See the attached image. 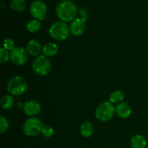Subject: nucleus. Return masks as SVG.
<instances>
[{
	"label": "nucleus",
	"instance_id": "3",
	"mask_svg": "<svg viewBox=\"0 0 148 148\" xmlns=\"http://www.w3.org/2000/svg\"><path fill=\"white\" fill-rule=\"evenodd\" d=\"M27 89V82L25 78L20 76H14L8 81L7 90L11 95H23Z\"/></svg>",
	"mask_w": 148,
	"mask_h": 148
},
{
	"label": "nucleus",
	"instance_id": "2",
	"mask_svg": "<svg viewBox=\"0 0 148 148\" xmlns=\"http://www.w3.org/2000/svg\"><path fill=\"white\" fill-rule=\"evenodd\" d=\"M115 113L114 103L110 101H105L98 105L95 109V115L98 120L102 122H106L113 118Z\"/></svg>",
	"mask_w": 148,
	"mask_h": 148
},
{
	"label": "nucleus",
	"instance_id": "17",
	"mask_svg": "<svg viewBox=\"0 0 148 148\" xmlns=\"http://www.w3.org/2000/svg\"><path fill=\"white\" fill-rule=\"evenodd\" d=\"M124 98V93L121 90H114L110 94L109 101L112 103H120Z\"/></svg>",
	"mask_w": 148,
	"mask_h": 148
},
{
	"label": "nucleus",
	"instance_id": "9",
	"mask_svg": "<svg viewBox=\"0 0 148 148\" xmlns=\"http://www.w3.org/2000/svg\"><path fill=\"white\" fill-rule=\"evenodd\" d=\"M86 29L85 20L83 18H76L69 25L70 33L74 36H81Z\"/></svg>",
	"mask_w": 148,
	"mask_h": 148
},
{
	"label": "nucleus",
	"instance_id": "21",
	"mask_svg": "<svg viewBox=\"0 0 148 148\" xmlns=\"http://www.w3.org/2000/svg\"><path fill=\"white\" fill-rule=\"evenodd\" d=\"M9 128V123L7 119L4 118L3 116H0V132L1 134L6 132Z\"/></svg>",
	"mask_w": 148,
	"mask_h": 148
},
{
	"label": "nucleus",
	"instance_id": "8",
	"mask_svg": "<svg viewBox=\"0 0 148 148\" xmlns=\"http://www.w3.org/2000/svg\"><path fill=\"white\" fill-rule=\"evenodd\" d=\"M10 53L12 62L17 66L24 65L28 59L27 51L22 47H15Z\"/></svg>",
	"mask_w": 148,
	"mask_h": 148
},
{
	"label": "nucleus",
	"instance_id": "1",
	"mask_svg": "<svg viewBox=\"0 0 148 148\" xmlns=\"http://www.w3.org/2000/svg\"><path fill=\"white\" fill-rule=\"evenodd\" d=\"M56 14L62 22H70L75 20L77 13V7L70 0H62L56 6Z\"/></svg>",
	"mask_w": 148,
	"mask_h": 148
},
{
	"label": "nucleus",
	"instance_id": "15",
	"mask_svg": "<svg viewBox=\"0 0 148 148\" xmlns=\"http://www.w3.org/2000/svg\"><path fill=\"white\" fill-rule=\"evenodd\" d=\"M93 125L90 121H85L80 126V134L84 137H90L93 134Z\"/></svg>",
	"mask_w": 148,
	"mask_h": 148
},
{
	"label": "nucleus",
	"instance_id": "5",
	"mask_svg": "<svg viewBox=\"0 0 148 148\" xmlns=\"http://www.w3.org/2000/svg\"><path fill=\"white\" fill-rule=\"evenodd\" d=\"M43 124L39 119L31 117L25 121L23 126V130L25 134L29 137H35L42 132Z\"/></svg>",
	"mask_w": 148,
	"mask_h": 148
},
{
	"label": "nucleus",
	"instance_id": "13",
	"mask_svg": "<svg viewBox=\"0 0 148 148\" xmlns=\"http://www.w3.org/2000/svg\"><path fill=\"white\" fill-rule=\"evenodd\" d=\"M147 140L142 134H137L131 140L132 148H145L147 147Z\"/></svg>",
	"mask_w": 148,
	"mask_h": 148
},
{
	"label": "nucleus",
	"instance_id": "18",
	"mask_svg": "<svg viewBox=\"0 0 148 148\" xmlns=\"http://www.w3.org/2000/svg\"><path fill=\"white\" fill-rule=\"evenodd\" d=\"M14 98L10 95H4L0 100V105L4 109H10L13 106Z\"/></svg>",
	"mask_w": 148,
	"mask_h": 148
},
{
	"label": "nucleus",
	"instance_id": "10",
	"mask_svg": "<svg viewBox=\"0 0 148 148\" xmlns=\"http://www.w3.org/2000/svg\"><path fill=\"white\" fill-rule=\"evenodd\" d=\"M40 110H41V106L40 103L33 100H30L25 102L23 106V111L25 114L28 116H33L35 115H37L40 113Z\"/></svg>",
	"mask_w": 148,
	"mask_h": 148
},
{
	"label": "nucleus",
	"instance_id": "19",
	"mask_svg": "<svg viewBox=\"0 0 148 148\" xmlns=\"http://www.w3.org/2000/svg\"><path fill=\"white\" fill-rule=\"evenodd\" d=\"M40 23L39 20H31L26 25V28L30 33H36L40 28Z\"/></svg>",
	"mask_w": 148,
	"mask_h": 148
},
{
	"label": "nucleus",
	"instance_id": "7",
	"mask_svg": "<svg viewBox=\"0 0 148 148\" xmlns=\"http://www.w3.org/2000/svg\"><path fill=\"white\" fill-rule=\"evenodd\" d=\"M30 14L35 20H44L46 18L47 7L46 4L41 0H36L31 4L30 7Z\"/></svg>",
	"mask_w": 148,
	"mask_h": 148
},
{
	"label": "nucleus",
	"instance_id": "11",
	"mask_svg": "<svg viewBox=\"0 0 148 148\" xmlns=\"http://www.w3.org/2000/svg\"><path fill=\"white\" fill-rule=\"evenodd\" d=\"M115 111L117 116L121 119H127L131 115L132 108L128 103L121 102L115 107Z\"/></svg>",
	"mask_w": 148,
	"mask_h": 148
},
{
	"label": "nucleus",
	"instance_id": "22",
	"mask_svg": "<svg viewBox=\"0 0 148 148\" xmlns=\"http://www.w3.org/2000/svg\"><path fill=\"white\" fill-rule=\"evenodd\" d=\"M41 134L45 137L49 138V137H51L53 135V134H54V130L51 127H50V126H44L43 130H42Z\"/></svg>",
	"mask_w": 148,
	"mask_h": 148
},
{
	"label": "nucleus",
	"instance_id": "4",
	"mask_svg": "<svg viewBox=\"0 0 148 148\" xmlns=\"http://www.w3.org/2000/svg\"><path fill=\"white\" fill-rule=\"evenodd\" d=\"M69 27L62 21L56 22L51 25L49 34L52 38L56 40H66L69 34Z\"/></svg>",
	"mask_w": 148,
	"mask_h": 148
},
{
	"label": "nucleus",
	"instance_id": "23",
	"mask_svg": "<svg viewBox=\"0 0 148 148\" xmlns=\"http://www.w3.org/2000/svg\"><path fill=\"white\" fill-rule=\"evenodd\" d=\"M3 48L7 51H12L14 49V42L10 38H7L3 42Z\"/></svg>",
	"mask_w": 148,
	"mask_h": 148
},
{
	"label": "nucleus",
	"instance_id": "6",
	"mask_svg": "<svg viewBox=\"0 0 148 148\" xmlns=\"http://www.w3.org/2000/svg\"><path fill=\"white\" fill-rule=\"evenodd\" d=\"M33 70L39 76H45L50 72L51 64L49 59L44 55H40L36 57L32 64Z\"/></svg>",
	"mask_w": 148,
	"mask_h": 148
},
{
	"label": "nucleus",
	"instance_id": "16",
	"mask_svg": "<svg viewBox=\"0 0 148 148\" xmlns=\"http://www.w3.org/2000/svg\"><path fill=\"white\" fill-rule=\"evenodd\" d=\"M10 7L14 11L22 12L24 11L26 7V1L25 0H11Z\"/></svg>",
	"mask_w": 148,
	"mask_h": 148
},
{
	"label": "nucleus",
	"instance_id": "12",
	"mask_svg": "<svg viewBox=\"0 0 148 148\" xmlns=\"http://www.w3.org/2000/svg\"><path fill=\"white\" fill-rule=\"evenodd\" d=\"M42 48L40 43L36 40H30L26 46V51L27 53L33 56H38Z\"/></svg>",
	"mask_w": 148,
	"mask_h": 148
},
{
	"label": "nucleus",
	"instance_id": "20",
	"mask_svg": "<svg viewBox=\"0 0 148 148\" xmlns=\"http://www.w3.org/2000/svg\"><path fill=\"white\" fill-rule=\"evenodd\" d=\"M9 59H10V53L2 47L0 49V62L1 64H5Z\"/></svg>",
	"mask_w": 148,
	"mask_h": 148
},
{
	"label": "nucleus",
	"instance_id": "14",
	"mask_svg": "<svg viewBox=\"0 0 148 148\" xmlns=\"http://www.w3.org/2000/svg\"><path fill=\"white\" fill-rule=\"evenodd\" d=\"M58 51H59L58 46L53 42L46 43L42 48V51H43L44 56H55L58 53Z\"/></svg>",
	"mask_w": 148,
	"mask_h": 148
}]
</instances>
